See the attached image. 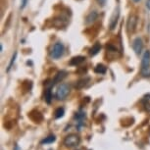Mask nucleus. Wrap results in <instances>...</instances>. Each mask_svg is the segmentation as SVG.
Returning a JSON list of instances; mask_svg holds the SVG:
<instances>
[{
  "instance_id": "f257e3e1",
  "label": "nucleus",
  "mask_w": 150,
  "mask_h": 150,
  "mask_svg": "<svg viewBox=\"0 0 150 150\" xmlns=\"http://www.w3.org/2000/svg\"><path fill=\"white\" fill-rule=\"evenodd\" d=\"M140 73L142 77H150V51H145L141 59Z\"/></svg>"
},
{
  "instance_id": "f03ea898",
  "label": "nucleus",
  "mask_w": 150,
  "mask_h": 150,
  "mask_svg": "<svg viewBox=\"0 0 150 150\" xmlns=\"http://www.w3.org/2000/svg\"><path fill=\"white\" fill-rule=\"evenodd\" d=\"M81 142V137L76 134H71L64 138V145L67 147H75Z\"/></svg>"
},
{
  "instance_id": "7ed1b4c3",
  "label": "nucleus",
  "mask_w": 150,
  "mask_h": 150,
  "mask_svg": "<svg viewBox=\"0 0 150 150\" xmlns=\"http://www.w3.org/2000/svg\"><path fill=\"white\" fill-rule=\"evenodd\" d=\"M70 93V86L67 83H61L56 90V98L58 100H64Z\"/></svg>"
},
{
  "instance_id": "20e7f679",
  "label": "nucleus",
  "mask_w": 150,
  "mask_h": 150,
  "mask_svg": "<svg viewBox=\"0 0 150 150\" xmlns=\"http://www.w3.org/2000/svg\"><path fill=\"white\" fill-rule=\"evenodd\" d=\"M63 52H64L63 44L60 43V42H57V43L54 44V46H53V48H52L51 57L53 59H58V58H60L62 55H63Z\"/></svg>"
},
{
  "instance_id": "39448f33",
  "label": "nucleus",
  "mask_w": 150,
  "mask_h": 150,
  "mask_svg": "<svg viewBox=\"0 0 150 150\" xmlns=\"http://www.w3.org/2000/svg\"><path fill=\"white\" fill-rule=\"evenodd\" d=\"M29 118L35 124H39L43 121V116H42L41 113L38 111V110H33V111H30L29 113Z\"/></svg>"
},
{
  "instance_id": "423d86ee",
  "label": "nucleus",
  "mask_w": 150,
  "mask_h": 150,
  "mask_svg": "<svg viewBox=\"0 0 150 150\" xmlns=\"http://www.w3.org/2000/svg\"><path fill=\"white\" fill-rule=\"evenodd\" d=\"M132 49L135 52V54L139 55L141 51L143 49V42H142V39L140 38H137L132 41Z\"/></svg>"
},
{
  "instance_id": "0eeeda50",
  "label": "nucleus",
  "mask_w": 150,
  "mask_h": 150,
  "mask_svg": "<svg viewBox=\"0 0 150 150\" xmlns=\"http://www.w3.org/2000/svg\"><path fill=\"white\" fill-rule=\"evenodd\" d=\"M137 17L135 15L129 16V21H128V25H127L128 32L129 33H134L135 30V28H137Z\"/></svg>"
},
{
  "instance_id": "6e6552de",
  "label": "nucleus",
  "mask_w": 150,
  "mask_h": 150,
  "mask_svg": "<svg viewBox=\"0 0 150 150\" xmlns=\"http://www.w3.org/2000/svg\"><path fill=\"white\" fill-rule=\"evenodd\" d=\"M75 119L77 120V128L79 131H81V127L84 125V120H86V113L83 111L78 112L75 115Z\"/></svg>"
},
{
  "instance_id": "1a4fd4ad",
  "label": "nucleus",
  "mask_w": 150,
  "mask_h": 150,
  "mask_svg": "<svg viewBox=\"0 0 150 150\" xmlns=\"http://www.w3.org/2000/svg\"><path fill=\"white\" fill-rule=\"evenodd\" d=\"M66 76H67V73L65 72V71H60V72H58V73H57V75L55 76L54 80H53V81H51V83H50V87L54 86L57 83H59V81H61L64 78H66Z\"/></svg>"
},
{
  "instance_id": "9d476101",
  "label": "nucleus",
  "mask_w": 150,
  "mask_h": 150,
  "mask_svg": "<svg viewBox=\"0 0 150 150\" xmlns=\"http://www.w3.org/2000/svg\"><path fill=\"white\" fill-rule=\"evenodd\" d=\"M119 16H120V11H119V8H117L116 11L114 12V14H113L111 21H110V30H114L116 28V26H117Z\"/></svg>"
},
{
  "instance_id": "9b49d317",
  "label": "nucleus",
  "mask_w": 150,
  "mask_h": 150,
  "mask_svg": "<svg viewBox=\"0 0 150 150\" xmlns=\"http://www.w3.org/2000/svg\"><path fill=\"white\" fill-rule=\"evenodd\" d=\"M90 81V79L89 78H84V79H81V80L78 81L77 83H76L75 87L77 89H81L83 88L84 86H86L87 84H88V83Z\"/></svg>"
},
{
  "instance_id": "f8f14e48",
  "label": "nucleus",
  "mask_w": 150,
  "mask_h": 150,
  "mask_svg": "<svg viewBox=\"0 0 150 150\" xmlns=\"http://www.w3.org/2000/svg\"><path fill=\"white\" fill-rule=\"evenodd\" d=\"M84 61H86V57H83V56H77V57H74L71 59L70 65L71 66H78V65L81 64Z\"/></svg>"
},
{
  "instance_id": "ddd939ff",
  "label": "nucleus",
  "mask_w": 150,
  "mask_h": 150,
  "mask_svg": "<svg viewBox=\"0 0 150 150\" xmlns=\"http://www.w3.org/2000/svg\"><path fill=\"white\" fill-rule=\"evenodd\" d=\"M141 102H142V105L144 107V109H145L147 112L150 113V94H147V95L144 96Z\"/></svg>"
},
{
  "instance_id": "4468645a",
  "label": "nucleus",
  "mask_w": 150,
  "mask_h": 150,
  "mask_svg": "<svg viewBox=\"0 0 150 150\" xmlns=\"http://www.w3.org/2000/svg\"><path fill=\"white\" fill-rule=\"evenodd\" d=\"M97 12L96 11H91L88 15H87L86 17V24H91V23H93L95 21L96 19H97Z\"/></svg>"
},
{
  "instance_id": "2eb2a0df",
  "label": "nucleus",
  "mask_w": 150,
  "mask_h": 150,
  "mask_svg": "<svg viewBox=\"0 0 150 150\" xmlns=\"http://www.w3.org/2000/svg\"><path fill=\"white\" fill-rule=\"evenodd\" d=\"M56 140V137L54 134H49L47 137H45L44 139H42L40 141V143L42 144V145H44V144H51L53 143L54 141Z\"/></svg>"
},
{
  "instance_id": "dca6fc26",
  "label": "nucleus",
  "mask_w": 150,
  "mask_h": 150,
  "mask_svg": "<svg viewBox=\"0 0 150 150\" xmlns=\"http://www.w3.org/2000/svg\"><path fill=\"white\" fill-rule=\"evenodd\" d=\"M100 49H101V45H100V43H95L93 46L90 48V50H89V54L91 55V56H94V55H96L97 53L100 51Z\"/></svg>"
},
{
  "instance_id": "f3484780",
  "label": "nucleus",
  "mask_w": 150,
  "mask_h": 150,
  "mask_svg": "<svg viewBox=\"0 0 150 150\" xmlns=\"http://www.w3.org/2000/svg\"><path fill=\"white\" fill-rule=\"evenodd\" d=\"M106 67L104 66V65L102 64H98L97 66L95 67V69H94V72L96 74H100V75H103V74H105L106 73Z\"/></svg>"
},
{
  "instance_id": "a211bd4d",
  "label": "nucleus",
  "mask_w": 150,
  "mask_h": 150,
  "mask_svg": "<svg viewBox=\"0 0 150 150\" xmlns=\"http://www.w3.org/2000/svg\"><path fill=\"white\" fill-rule=\"evenodd\" d=\"M51 99H52V93H51V87H49L48 89H46L45 91V101L50 104L51 103Z\"/></svg>"
},
{
  "instance_id": "6ab92c4d",
  "label": "nucleus",
  "mask_w": 150,
  "mask_h": 150,
  "mask_svg": "<svg viewBox=\"0 0 150 150\" xmlns=\"http://www.w3.org/2000/svg\"><path fill=\"white\" fill-rule=\"evenodd\" d=\"M64 114H65V110H64V108H57L55 110V112H54V117L56 118V119H59V118H62L64 116Z\"/></svg>"
},
{
  "instance_id": "aec40b11",
  "label": "nucleus",
  "mask_w": 150,
  "mask_h": 150,
  "mask_svg": "<svg viewBox=\"0 0 150 150\" xmlns=\"http://www.w3.org/2000/svg\"><path fill=\"white\" fill-rule=\"evenodd\" d=\"M16 58H17V52H15L13 54V56H12V58H11V61H10V63H9V65H8V68H7V72H9L10 71V69L12 68V66H13V64H14V62H15V60H16Z\"/></svg>"
},
{
  "instance_id": "412c9836",
  "label": "nucleus",
  "mask_w": 150,
  "mask_h": 150,
  "mask_svg": "<svg viewBox=\"0 0 150 150\" xmlns=\"http://www.w3.org/2000/svg\"><path fill=\"white\" fill-rule=\"evenodd\" d=\"M28 0H21V9H24L27 5Z\"/></svg>"
},
{
  "instance_id": "4be33fe9",
  "label": "nucleus",
  "mask_w": 150,
  "mask_h": 150,
  "mask_svg": "<svg viewBox=\"0 0 150 150\" xmlns=\"http://www.w3.org/2000/svg\"><path fill=\"white\" fill-rule=\"evenodd\" d=\"M97 2L99 3V5H101V6H103V5L105 4L106 0H97Z\"/></svg>"
},
{
  "instance_id": "5701e85b",
  "label": "nucleus",
  "mask_w": 150,
  "mask_h": 150,
  "mask_svg": "<svg viewBox=\"0 0 150 150\" xmlns=\"http://www.w3.org/2000/svg\"><path fill=\"white\" fill-rule=\"evenodd\" d=\"M146 7L150 10V0H147L146 1Z\"/></svg>"
},
{
  "instance_id": "b1692460",
  "label": "nucleus",
  "mask_w": 150,
  "mask_h": 150,
  "mask_svg": "<svg viewBox=\"0 0 150 150\" xmlns=\"http://www.w3.org/2000/svg\"><path fill=\"white\" fill-rule=\"evenodd\" d=\"M134 2H139L140 0H134Z\"/></svg>"
},
{
  "instance_id": "393cba45",
  "label": "nucleus",
  "mask_w": 150,
  "mask_h": 150,
  "mask_svg": "<svg viewBox=\"0 0 150 150\" xmlns=\"http://www.w3.org/2000/svg\"><path fill=\"white\" fill-rule=\"evenodd\" d=\"M49 150H52V149H49Z\"/></svg>"
}]
</instances>
